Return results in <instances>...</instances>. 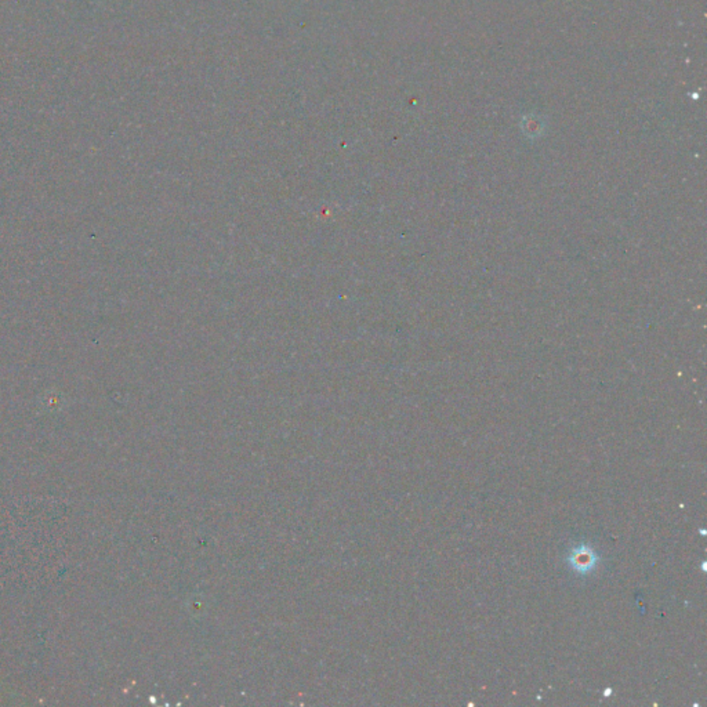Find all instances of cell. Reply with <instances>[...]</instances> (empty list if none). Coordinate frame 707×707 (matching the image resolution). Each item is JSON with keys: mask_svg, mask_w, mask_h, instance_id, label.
<instances>
[{"mask_svg": "<svg viewBox=\"0 0 707 707\" xmlns=\"http://www.w3.org/2000/svg\"><path fill=\"white\" fill-rule=\"evenodd\" d=\"M569 562L573 569H576L580 573H586V572H590L591 569H594V566L597 564V557H596L594 551L583 545L577 550L572 552V555L569 557Z\"/></svg>", "mask_w": 707, "mask_h": 707, "instance_id": "1", "label": "cell"}]
</instances>
